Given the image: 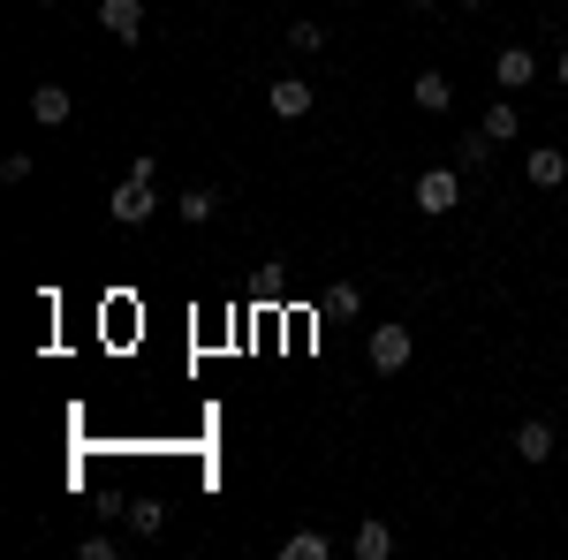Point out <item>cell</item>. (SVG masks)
<instances>
[{"label":"cell","mask_w":568,"mask_h":560,"mask_svg":"<svg viewBox=\"0 0 568 560\" xmlns=\"http://www.w3.org/2000/svg\"><path fill=\"white\" fill-rule=\"evenodd\" d=\"M409 197H417V213H425V220H447L455 205H463V174H455V167H425Z\"/></svg>","instance_id":"cell-1"},{"label":"cell","mask_w":568,"mask_h":560,"mask_svg":"<svg viewBox=\"0 0 568 560\" xmlns=\"http://www.w3.org/2000/svg\"><path fill=\"white\" fill-rule=\"evenodd\" d=\"M106 213L122 220V227H144V220L160 213V190H152V174H130V182L106 197Z\"/></svg>","instance_id":"cell-2"},{"label":"cell","mask_w":568,"mask_h":560,"mask_svg":"<svg viewBox=\"0 0 568 560\" xmlns=\"http://www.w3.org/2000/svg\"><path fill=\"white\" fill-rule=\"evenodd\" d=\"M493 84L500 91L538 84V53H530V45H500V53H493Z\"/></svg>","instance_id":"cell-3"},{"label":"cell","mask_w":568,"mask_h":560,"mask_svg":"<svg viewBox=\"0 0 568 560\" xmlns=\"http://www.w3.org/2000/svg\"><path fill=\"white\" fill-rule=\"evenodd\" d=\"M409 326H372V371H402L409 364Z\"/></svg>","instance_id":"cell-4"},{"label":"cell","mask_w":568,"mask_h":560,"mask_svg":"<svg viewBox=\"0 0 568 560\" xmlns=\"http://www.w3.org/2000/svg\"><path fill=\"white\" fill-rule=\"evenodd\" d=\"M265 106H273L281 122H304L311 114V84L304 77H281V84H265Z\"/></svg>","instance_id":"cell-5"},{"label":"cell","mask_w":568,"mask_h":560,"mask_svg":"<svg viewBox=\"0 0 568 560\" xmlns=\"http://www.w3.org/2000/svg\"><path fill=\"white\" fill-rule=\"evenodd\" d=\"M69 114H77V99H69V84H39V91H31V122H39V130H61Z\"/></svg>","instance_id":"cell-6"},{"label":"cell","mask_w":568,"mask_h":560,"mask_svg":"<svg viewBox=\"0 0 568 560\" xmlns=\"http://www.w3.org/2000/svg\"><path fill=\"white\" fill-rule=\"evenodd\" d=\"M568 182V152L561 144H530V190H561Z\"/></svg>","instance_id":"cell-7"},{"label":"cell","mask_w":568,"mask_h":560,"mask_svg":"<svg viewBox=\"0 0 568 560\" xmlns=\"http://www.w3.org/2000/svg\"><path fill=\"white\" fill-rule=\"evenodd\" d=\"M516 455H524L530 470L554 462V425H546V417H524V425H516Z\"/></svg>","instance_id":"cell-8"},{"label":"cell","mask_w":568,"mask_h":560,"mask_svg":"<svg viewBox=\"0 0 568 560\" xmlns=\"http://www.w3.org/2000/svg\"><path fill=\"white\" fill-rule=\"evenodd\" d=\"M99 23H106L114 39H136V31H144V0H99Z\"/></svg>","instance_id":"cell-9"},{"label":"cell","mask_w":568,"mask_h":560,"mask_svg":"<svg viewBox=\"0 0 568 560\" xmlns=\"http://www.w3.org/2000/svg\"><path fill=\"white\" fill-rule=\"evenodd\" d=\"M485 136H493V144H516V136H524V114H516V99H493V106H485V122H478Z\"/></svg>","instance_id":"cell-10"},{"label":"cell","mask_w":568,"mask_h":560,"mask_svg":"<svg viewBox=\"0 0 568 560\" xmlns=\"http://www.w3.org/2000/svg\"><path fill=\"white\" fill-rule=\"evenodd\" d=\"M281 560H334V538L326 530H288L281 538Z\"/></svg>","instance_id":"cell-11"},{"label":"cell","mask_w":568,"mask_h":560,"mask_svg":"<svg viewBox=\"0 0 568 560\" xmlns=\"http://www.w3.org/2000/svg\"><path fill=\"white\" fill-rule=\"evenodd\" d=\"M175 213L190 220V227H205V220L220 213V190H205V182H190V190H182V197H175Z\"/></svg>","instance_id":"cell-12"},{"label":"cell","mask_w":568,"mask_h":560,"mask_svg":"<svg viewBox=\"0 0 568 560\" xmlns=\"http://www.w3.org/2000/svg\"><path fill=\"white\" fill-rule=\"evenodd\" d=\"M349 553H356V560H387V553H394V530H387V522H356Z\"/></svg>","instance_id":"cell-13"},{"label":"cell","mask_w":568,"mask_h":560,"mask_svg":"<svg viewBox=\"0 0 568 560\" xmlns=\"http://www.w3.org/2000/svg\"><path fill=\"white\" fill-rule=\"evenodd\" d=\"M409 99H417V106H425V114H447V99H455V84H447V77H439V69H425V77H417V84H409Z\"/></svg>","instance_id":"cell-14"},{"label":"cell","mask_w":568,"mask_h":560,"mask_svg":"<svg viewBox=\"0 0 568 560\" xmlns=\"http://www.w3.org/2000/svg\"><path fill=\"white\" fill-rule=\"evenodd\" d=\"M318 310H326V318H356V310H364V288H356V281H334V288L318 296Z\"/></svg>","instance_id":"cell-15"},{"label":"cell","mask_w":568,"mask_h":560,"mask_svg":"<svg viewBox=\"0 0 568 560\" xmlns=\"http://www.w3.org/2000/svg\"><path fill=\"white\" fill-rule=\"evenodd\" d=\"M130 530H136V538H160V530H168V508H160V500H136V508H130Z\"/></svg>","instance_id":"cell-16"},{"label":"cell","mask_w":568,"mask_h":560,"mask_svg":"<svg viewBox=\"0 0 568 560\" xmlns=\"http://www.w3.org/2000/svg\"><path fill=\"white\" fill-rule=\"evenodd\" d=\"M288 45H296V53H318L326 31H318V23H288Z\"/></svg>","instance_id":"cell-17"},{"label":"cell","mask_w":568,"mask_h":560,"mask_svg":"<svg viewBox=\"0 0 568 560\" xmlns=\"http://www.w3.org/2000/svg\"><path fill=\"white\" fill-rule=\"evenodd\" d=\"M0 182H31V152H8L0 160Z\"/></svg>","instance_id":"cell-18"},{"label":"cell","mask_w":568,"mask_h":560,"mask_svg":"<svg viewBox=\"0 0 568 560\" xmlns=\"http://www.w3.org/2000/svg\"><path fill=\"white\" fill-rule=\"evenodd\" d=\"M561 84H568V45H561Z\"/></svg>","instance_id":"cell-19"},{"label":"cell","mask_w":568,"mask_h":560,"mask_svg":"<svg viewBox=\"0 0 568 560\" xmlns=\"http://www.w3.org/2000/svg\"><path fill=\"white\" fill-rule=\"evenodd\" d=\"M402 8H433V0H402Z\"/></svg>","instance_id":"cell-20"},{"label":"cell","mask_w":568,"mask_h":560,"mask_svg":"<svg viewBox=\"0 0 568 560\" xmlns=\"http://www.w3.org/2000/svg\"><path fill=\"white\" fill-rule=\"evenodd\" d=\"M463 8H485V0H463Z\"/></svg>","instance_id":"cell-21"},{"label":"cell","mask_w":568,"mask_h":560,"mask_svg":"<svg viewBox=\"0 0 568 560\" xmlns=\"http://www.w3.org/2000/svg\"><path fill=\"white\" fill-rule=\"evenodd\" d=\"M39 8H53V0H39Z\"/></svg>","instance_id":"cell-22"}]
</instances>
